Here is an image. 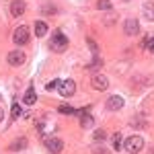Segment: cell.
<instances>
[{"label": "cell", "mask_w": 154, "mask_h": 154, "mask_svg": "<svg viewBox=\"0 0 154 154\" xmlns=\"http://www.w3.org/2000/svg\"><path fill=\"white\" fill-rule=\"evenodd\" d=\"M123 146H125L128 154H138L144 148V140H142V136H130V138L123 142Z\"/></svg>", "instance_id": "obj_1"}, {"label": "cell", "mask_w": 154, "mask_h": 154, "mask_svg": "<svg viewBox=\"0 0 154 154\" xmlns=\"http://www.w3.org/2000/svg\"><path fill=\"white\" fill-rule=\"evenodd\" d=\"M66 48H68V37L64 35L62 31H56L54 37H51V49L54 51H64Z\"/></svg>", "instance_id": "obj_2"}, {"label": "cell", "mask_w": 154, "mask_h": 154, "mask_svg": "<svg viewBox=\"0 0 154 154\" xmlns=\"http://www.w3.org/2000/svg\"><path fill=\"white\" fill-rule=\"evenodd\" d=\"M29 29L25 27V25H21V27H17L14 29V33H12V41L17 43V45H25L27 41H29Z\"/></svg>", "instance_id": "obj_3"}, {"label": "cell", "mask_w": 154, "mask_h": 154, "mask_svg": "<svg viewBox=\"0 0 154 154\" xmlns=\"http://www.w3.org/2000/svg\"><path fill=\"white\" fill-rule=\"evenodd\" d=\"M43 144H45V148H48L51 154H60V152H62V148H64L62 140H60V138H54V136L43 138Z\"/></svg>", "instance_id": "obj_4"}, {"label": "cell", "mask_w": 154, "mask_h": 154, "mask_svg": "<svg viewBox=\"0 0 154 154\" xmlns=\"http://www.w3.org/2000/svg\"><path fill=\"white\" fill-rule=\"evenodd\" d=\"M91 86H93L95 91H107V88H109V80H107L105 74H95V76L91 78Z\"/></svg>", "instance_id": "obj_5"}, {"label": "cell", "mask_w": 154, "mask_h": 154, "mask_svg": "<svg viewBox=\"0 0 154 154\" xmlns=\"http://www.w3.org/2000/svg\"><path fill=\"white\" fill-rule=\"evenodd\" d=\"M58 91H60L62 97H72L76 93V82H74V80H62Z\"/></svg>", "instance_id": "obj_6"}, {"label": "cell", "mask_w": 154, "mask_h": 154, "mask_svg": "<svg viewBox=\"0 0 154 154\" xmlns=\"http://www.w3.org/2000/svg\"><path fill=\"white\" fill-rule=\"evenodd\" d=\"M25 60H27V56H25L21 49H14V51L8 54V64H11V66H23Z\"/></svg>", "instance_id": "obj_7"}, {"label": "cell", "mask_w": 154, "mask_h": 154, "mask_svg": "<svg viewBox=\"0 0 154 154\" xmlns=\"http://www.w3.org/2000/svg\"><path fill=\"white\" fill-rule=\"evenodd\" d=\"M123 31H125V35H138L140 33V23L136 21V19H128L125 23H123Z\"/></svg>", "instance_id": "obj_8"}, {"label": "cell", "mask_w": 154, "mask_h": 154, "mask_svg": "<svg viewBox=\"0 0 154 154\" xmlns=\"http://www.w3.org/2000/svg\"><path fill=\"white\" fill-rule=\"evenodd\" d=\"M107 109H109V111H119V109H121V107H123V99H121V97H117V95H113V97H109V99H107Z\"/></svg>", "instance_id": "obj_9"}, {"label": "cell", "mask_w": 154, "mask_h": 154, "mask_svg": "<svg viewBox=\"0 0 154 154\" xmlns=\"http://www.w3.org/2000/svg\"><path fill=\"white\" fill-rule=\"evenodd\" d=\"M23 12H25V2L23 0H14L11 4V14L12 17H21Z\"/></svg>", "instance_id": "obj_10"}, {"label": "cell", "mask_w": 154, "mask_h": 154, "mask_svg": "<svg viewBox=\"0 0 154 154\" xmlns=\"http://www.w3.org/2000/svg\"><path fill=\"white\" fill-rule=\"evenodd\" d=\"M25 105H35V101H37V95H35V88H29L27 93H25Z\"/></svg>", "instance_id": "obj_11"}, {"label": "cell", "mask_w": 154, "mask_h": 154, "mask_svg": "<svg viewBox=\"0 0 154 154\" xmlns=\"http://www.w3.org/2000/svg\"><path fill=\"white\" fill-rule=\"evenodd\" d=\"M45 33H48V25L43 23V21H35V35L43 37Z\"/></svg>", "instance_id": "obj_12"}, {"label": "cell", "mask_w": 154, "mask_h": 154, "mask_svg": "<svg viewBox=\"0 0 154 154\" xmlns=\"http://www.w3.org/2000/svg\"><path fill=\"white\" fill-rule=\"evenodd\" d=\"M93 123H95L93 115H88V113H82V117H80V125H82L84 130H86V128H93Z\"/></svg>", "instance_id": "obj_13"}, {"label": "cell", "mask_w": 154, "mask_h": 154, "mask_svg": "<svg viewBox=\"0 0 154 154\" xmlns=\"http://www.w3.org/2000/svg\"><path fill=\"white\" fill-rule=\"evenodd\" d=\"M101 66H103V60H101V56H95V62H91V64L86 66V70L93 72V70H99Z\"/></svg>", "instance_id": "obj_14"}, {"label": "cell", "mask_w": 154, "mask_h": 154, "mask_svg": "<svg viewBox=\"0 0 154 154\" xmlns=\"http://www.w3.org/2000/svg\"><path fill=\"white\" fill-rule=\"evenodd\" d=\"M144 17L148 21H154V4H146L144 6Z\"/></svg>", "instance_id": "obj_15"}, {"label": "cell", "mask_w": 154, "mask_h": 154, "mask_svg": "<svg viewBox=\"0 0 154 154\" xmlns=\"http://www.w3.org/2000/svg\"><path fill=\"white\" fill-rule=\"evenodd\" d=\"M144 48L148 49L150 54H154V37H146V41H144Z\"/></svg>", "instance_id": "obj_16"}, {"label": "cell", "mask_w": 154, "mask_h": 154, "mask_svg": "<svg viewBox=\"0 0 154 154\" xmlns=\"http://www.w3.org/2000/svg\"><path fill=\"white\" fill-rule=\"evenodd\" d=\"M97 8H99V11H109V8H111V2H109V0H99V2H97Z\"/></svg>", "instance_id": "obj_17"}, {"label": "cell", "mask_w": 154, "mask_h": 154, "mask_svg": "<svg viewBox=\"0 0 154 154\" xmlns=\"http://www.w3.org/2000/svg\"><path fill=\"white\" fill-rule=\"evenodd\" d=\"M121 138H123V136H121V134H113V148H115V150H119V148H121Z\"/></svg>", "instance_id": "obj_18"}, {"label": "cell", "mask_w": 154, "mask_h": 154, "mask_svg": "<svg viewBox=\"0 0 154 154\" xmlns=\"http://www.w3.org/2000/svg\"><path fill=\"white\" fill-rule=\"evenodd\" d=\"M25 146H27V140H25V138H21L19 142L11 144V150H21V148H25Z\"/></svg>", "instance_id": "obj_19"}, {"label": "cell", "mask_w": 154, "mask_h": 154, "mask_svg": "<svg viewBox=\"0 0 154 154\" xmlns=\"http://www.w3.org/2000/svg\"><path fill=\"white\" fill-rule=\"evenodd\" d=\"M21 113H23V109H21V105H12V119H19L21 117Z\"/></svg>", "instance_id": "obj_20"}, {"label": "cell", "mask_w": 154, "mask_h": 154, "mask_svg": "<svg viewBox=\"0 0 154 154\" xmlns=\"http://www.w3.org/2000/svg\"><path fill=\"white\" fill-rule=\"evenodd\" d=\"M60 82H62V80H51V82H48V86H45V88L51 93V91H56V88L60 86Z\"/></svg>", "instance_id": "obj_21"}, {"label": "cell", "mask_w": 154, "mask_h": 154, "mask_svg": "<svg viewBox=\"0 0 154 154\" xmlns=\"http://www.w3.org/2000/svg\"><path fill=\"white\" fill-rule=\"evenodd\" d=\"M60 113H68V115H72V113H76V111H74V107L62 105V107H60Z\"/></svg>", "instance_id": "obj_22"}, {"label": "cell", "mask_w": 154, "mask_h": 154, "mask_svg": "<svg viewBox=\"0 0 154 154\" xmlns=\"http://www.w3.org/2000/svg\"><path fill=\"white\" fill-rule=\"evenodd\" d=\"M95 140H97V142H103V140H105V131H103V130H97L95 131Z\"/></svg>", "instance_id": "obj_23"}, {"label": "cell", "mask_w": 154, "mask_h": 154, "mask_svg": "<svg viewBox=\"0 0 154 154\" xmlns=\"http://www.w3.org/2000/svg\"><path fill=\"white\" fill-rule=\"evenodd\" d=\"M43 12H45V14H49V12L54 14V12H56V8H54L51 4H45V8H43Z\"/></svg>", "instance_id": "obj_24"}, {"label": "cell", "mask_w": 154, "mask_h": 154, "mask_svg": "<svg viewBox=\"0 0 154 154\" xmlns=\"http://www.w3.org/2000/svg\"><path fill=\"white\" fill-rule=\"evenodd\" d=\"M88 48L93 49V54H95V56H97V43H95V41H93V39H88Z\"/></svg>", "instance_id": "obj_25"}, {"label": "cell", "mask_w": 154, "mask_h": 154, "mask_svg": "<svg viewBox=\"0 0 154 154\" xmlns=\"http://www.w3.org/2000/svg\"><path fill=\"white\" fill-rule=\"evenodd\" d=\"M4 119V111H2V107H0V121Z\"/></svg>", "instance_id": "obj_26"}]
</instances>
